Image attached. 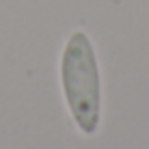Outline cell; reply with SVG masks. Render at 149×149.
Segmentation results:
<instances>
[{"mask_svg":"<svg viewBox=\"0 0 149 149\" xmlns=\"http://www.w3.org/2000/svg\"><path fill=\"white\" fill-rule=\"evenodd\" d=\"M61 86L76 125L95 134L102 117V78L95 48L84 30L69 35L61 54Z\"/></svg>","mask_w":149,"mask_h":149,"instance_id":"cell-1","label":"cell"}]
</instances>
